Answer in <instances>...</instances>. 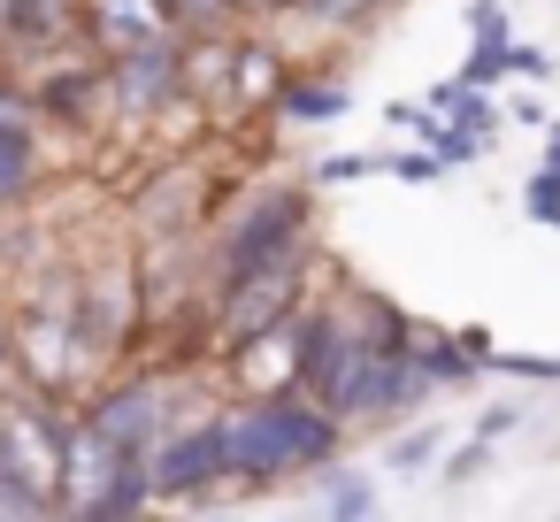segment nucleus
I'll return each mask as SVG.
<instances>
[{"instance_id":"1","label":"nucleus","mask_w":560,"mask_h":522,"mask_svg":"<svg viewBox=\"0 0 560 522\" xmlns=\"http://www.w3.org/2000/svg\"><path fill=\"white\" fill-rule=\"evenodd\" d=\"M330 453V415L300 407V399H261L246 415H223V461L231 476H284Z\"/></svg>"},{"instance_id":"2","label":"nucleus","mask_w":560,"mask_h":522,"mask_svg":"<svg viewBox=\"0 0 560 522\" xmlns=\"http://www.w3.org/2000/svg\"><path fill=\"white\" fill-rule=\"evenodd\" d=\"M292 246H300V200H292V193H277V200H261V208L223 239V277L277 269V262H292Z\"/></svg>"},{"instance_id":"3","label":"nucleus","mask_w":560,"mask_h":522,"mask_svg":"<svg viewBox=\"0 0 560 522\" xmlns=\"http://www.w3.org/2000/svg\"><path fill=\"white\" fill-rule=\"evenodd\" d=\"M292 308V262L277 269H254V277H231V308H223V338H261L277 315Z\"/></svg>"},{"instance_id":"4","label":"nucleus","mask_w":560,"mask_h":522,"mask_svg":"<svg viewBox=\"0 0 560 522\" xmlns=\"http://www.w3.org/2000/svg\"><path fill=\"white\" fill-rule=\"evenodd\" d=\"M85 24H93V39L108 55H139V47L170 39V9H162V0H93Z\"/></svg>"},{"instance_id":"5","label":"nucleus","mask_w":560,"mask_h":522,"mask_svg":"<svg viewBox=\"0 0 560 522\" xmlns=\"http://www.w3.org/2000/svg\"><path fill=\"white\" fill-rule=\"evenodd\" d=\"M215 476H231V461H223V422H200V430H185L177 445H162V461H154L147 484H162V491H200V484H215Z\"/></svg>"},{"instance_id":"6","label":"nucleus","mask_w":560,"mask_h":522,"mask_svg":"<svg viewBox=\"0 0 560 522\" xmlns=\"http://www.w3.org/2000/svg\"><path fill=\"white\" fill-rule=\"evenodd\" d=\"M24 185H32V139L0 116V200H16Z\"/></svg>"},{"instance_id":"7","label":"nucleus","mask_w":560,"mask_h":522,"mask_svg":"<svg viewBox=\"0 0 560 522\" xmlns=\"http://www.w3.org/2000/svg\"><path fill=\"white\" fill-rule=\"evenodd\" d=\"M307 16H323V24H353V16H369L376 0H300Z\"/></svg>"},{"instance_id":"8","label":"nucleus","mask_w":560,"mask_h":522,"mask_svg":"<svg viewBox=\"0 0 560 522\" xmlns=\"http://www.w3.org/2000/svg\"><path fill=\"white\" fill-rule=\"evenodd\" d=\"M162 9H170V16H223L231 0H162Z\"/></svg>"}]
</instances>
